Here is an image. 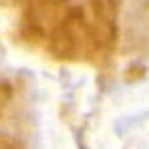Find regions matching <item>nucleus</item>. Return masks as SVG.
I'll use <instances>...</instances> for the list:
<instances>
[{
  "mask_svg": "<svg viewBox=\"0 0 149 149\" xmlns=\"http://www.w3.org/2000/svg\"><path fill=\"white\" fill-rule=\"evenodd\" d=\"M0 149H16V143H14L12 139L0 137Z\"/></svg>",
  "mask_w": 149,
  "mask_h": 149,
  "instance_id": "1",
  "label": "nucleus"
}]
</instances>
